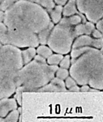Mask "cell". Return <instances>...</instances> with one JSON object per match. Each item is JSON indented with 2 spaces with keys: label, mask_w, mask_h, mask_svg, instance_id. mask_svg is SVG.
Wrapping results in <instances>:
<instances>
[{
  "label": "cell",
  "mask_w": 103,
  "mask_h": 122,
  "mask_svg": "<svg viewBox=\"0 0 103 122\" xmlns=\"http://www.w3.org/2000/svg\"><path fill=\"white\" fill-rule=\"evenodd\" d=\"M63 8V17H68L76 14L82 15L78 11L76 0H68Z\"/></svg>",
  "instance_id": "obj_11"
},
{
  "label": "cell",
  "mask_w": 103,
  "mask_h": 122,
  "mask_svg": "<svg viewBox=\"0 0 103 122\" xmlns=\"http://www.w3.org/2000/svg\"><path fill=\"white\" fill-rule=\"evenodd\" d=\"M91 35L92 37L94 39L103 38V33L98 30L96 28L93 30Z\"/></svg>",
  "instance_id": "obj_27"
},
{
  "label": "cell",
  "mask_w": 103,
  "mask_h": 122,
  "mask_svg": "<svg viewBox=\"0 0 103 122\" xmlns=\"http://www.w3.org/2000/svg\"><path fill=\"white\" fill-rule=\"evenodd\" d=\"M46 58L44 57H43L42 56L39 55H36L34 57V60H35L37 62L42 63H46Z\"/></svg>",
  "instance_id": "obj_29"
},
{
  "label": "cell",
  "mask_w": 103,
  "mask_h": 122,
  "mask_svg": "<svg viewBox=\"0 0 103 122\" xmlns=\"http://www.w3.org/2000/svg\"><path fill=\"white\" fill-rule=\"evenodd\" d=\"M23 65L19 48L0 43V99L10 97L15 91L17 75Z\"/></svg>",
  "instance_id": "obj_3"
},
{
  "label": "cell",
  "mask_w": 103,
  "mask_h": 122,
  "mask_svg": "<svg viewBox=\"0 0 103 122\" xmlns=\"http://www.w3.org/2000/svg\"><path fill=\"white\" fill-rule=\"evenodd\" d=\"M55 73L57 77L63 80H65L69 75L67 69L62 68H58Z\"/></svg>",
  "instance_id": "obj_23"
},
{
  "label": "cell",
  "mask_w": 103,
  "mask_h": 122,
  "mask_svg": "<svg viewBox=\"0 0 103 122\" xmlns=\"http://www.w3.org/2000/svg\"><path fill=\"white\" fill-rule=\"evenodd\" d=\"M93 39L91 36L88 35L77 36L74 39L71 49L86 47H92Z\"/></svg>",
  "instance_id": "obj_10"
},
{
  "label": "cell",
  "mask_w": 103,
  "mask_h": 122,
  "mask_svg": "<svg viewBox=\"0 0 103 122\" xmlns=\"http://www.w3.org/2000/svg\"><path fill=\"white\" fill-rule=\"evenodd\" d=\"M63 57V55L61 54H52L47 58L46 63L49 65L57 66L60 63Z\"/></svg>",
  "instance_id": "obj_18"
},
{
  "label": "cell",
  "mask_w": 103,
  "mask_h": 122,
  "mask_svg": "<svg viewBox=\"0 0 103 122\" xmlns=\"http://www.w3.org/2000/svg\"><path fill=\"white\" fill-rule=\"evenodd\" d=\"M69 89L70 91L72 92H79L80 91V88L77 85L73 86Z\"/></svg>",
  "instance_id": "obj_31"
},
{
  "label": "cell",
  "mask_w": 103,
  "mask_h": 122,
  "mask_svg": "<svg viewBox=\"0 0 103 122\" xmlns=\"http://www.w3.org/2000/svg\"><path fill=\"white\" fill-rule=\"evenodd\" d=\"M95 28L98 30L103 33V18L98 20L95 23Z\"/></svg>",
  "instance_id": "obj_28"
},
{
  "label": "cell",
  "mask_w": 103,
  "mask_h": 122,
  "mask_svg": "<svg viewBox=\"0 0 103 122\" xmlns=\"http://www.w3.org/2000/svg\"><path fill=\"white\" fill-rule=\"evenodd\" d=\"M36 91L39 92L67 91L64 81L57 77H54L50 81L49 83L47 84Z\"/></svg>",
  "instance_id": "obj_7"
},
{
  "label": "cell",
  "mask_w": 103,
  "mask_h": 122,
  "mask_svg": "<svg viewBox=\"0 0 103 122\" xmlns=\"http://www.w3.org/2000/svg\"><path fill=\"white\" fill-rule=\"evenodd\" d=\"M90 88L89 86L87 85H83L80 89V91L82 92H87L89 91Z\"/></svg>",
  "instance_id": "obj_32"
},
{
  "label": "cell",
  "mask_w": 103,
  "mask_h": 122,
  "mask_svg": "<svg viewBox=\"0 0 103 122\" xmlns=\"http://www.w3.org/2000/svg\"><path fill=\"white\" fill-rule=\"evenodd\" d=\"M75 38L73 27L69 24L66 17H63L53 27L47 45L55 53L66 55L70 52Z\"/></svg>",
  "instance_id": "obj_5"
},
{
  "label": "cell",
  "mask_w": 103,
  "mask_h": 122,
  "mask_svg": "<svg viewBox=\"0 0 103 122\" xmlns=\"http://www.w3.org/2000/svg\"><path fill=\"white\" fill-rule=\"evenodd\" d=\"M17 108L16 101L14 99L4 98L0 100V117H5L10 111Z\"/></svg>",
  "instance_id": "obj_9"
},
{
  "label": "cell",
  "mask_w": 103,
  "mask_h": 122,
  "mask_svg": "<svg viewBox=\"0 0 103 122\" xmlns=\"http://www.w3.org/2000/svg\"><path fill=\"white\" fill-rule=\"evenodd\" d=\"M8 28L4 22H0V43L2 45H8Z\"/></svg>",
  "instance_id": "obj_16"
},
{
  "label": "cell",
  "mask_w": 103,
  "mask_h": 122,
  "mask_svg": "<svg viewBox=\"0 0 103 122\" xmlns=\"http://www.w3.org/2000/svg\"><path fill=\"white\" fill-rule=\"evenodd\" d=\"M0 122H4V119L0 117Z\"/></svg>",
  "instance_id": "obj_34"
},
{
  "label": "cell",
  "mask_w": 103,
  "mask_h": 122,
  "mask_svg": "<svg viewBox=\"0 0 103 122\" xmlns=\"http://www.w3.org/2000/svg\"><path fill=\"white\" fill-rule=\"evenodd\" d=\"M39 0H35V3H38V1H39Z\"/></svg>",
  "instance_id": "obj_36"
},
{
  "label": "cell",
  "mask_w": 103,
  "mask_h": 122,
  "mask_svg": "<svg viewBox=\"0 0 103 122\" xmlns=\"http://www.w3.org/2000/svg\"><path fill=\"white\" fill-rule=\"evenodd\" d=\"M16 90V94L15 96V98L16 99L19 105L21 106L22 100V92L24 91L23 88L22 86L17 87Z\"/></svg>",
  "instance_id": "obj_24"
},
{
  "label": "cell",
  "mask_w": 103,
  "mask_h": 122,
  "mask_svg": "<svg viewBox=\"0 0 103 122\" xmlns=\"http://www.w3.org/2000/svg\"><path fill=\"white\" fill-rule=\"evenodd\" d=\"M36 50L35 48L28 47L27 49L22 51V56L23 64L26 65L32 61L36 55Z\"/></svg>",
  "instance_id": "obj_14"
},
{
  "label": "cell",
  "mask_w": 103,
  "mask_h": 122,
  "mask_svg": "<svg viewBox=\"0 0 103 122\" xmlns=\"http://www.w3.org/2000/svg\"><path fill=\"white\" fill-rule=\"evenodd\" d=\"M103 38L93 39L92 47L96 49L101 50L103 49Z\"/></svg>",
  "instance_id": "obj_25"
},
{
  "label": "cell",
  "mask_w": 103,
  "mask_h": 122,
  "mask_svg": "<svg viewBox=\"0 0 103 122\" xmlns=\"http://www.w3.org/2000/svg\"><path fill=\"white\" fill-rule=\"evenodd\" d=\"M77 83L75 80L72 78L71 77H68L66 79L65 81V87L69 89L73 86L77 85Z\"/></svg>",
  "instance_id": "obj_26"
},
{
  "label": "cell",
  "mask_w": 103,
  "mask_h": 122,
  "mask_svg": "<svg viewBox=\"0 0 103 122\" xmlns=\"http://www.w3.org/2000/svg\"><path fill=\"white\" fill-rule=\"evenodd\" d=\"M19 112L14 110L11 112L6 119H4V122H17L19 116Z\"/></svg>",
  "instance_id": "obj_21"
},
{
  "label": "cell",
  "mask_w": 103,
  "mask_h": 122,
  "mask_svg": "<svg viewBox=\"0 0 103 122\" xmlns=\"http://www.w3.org/2000/svg\"><path fill=\"white\" fill-rule=\"evenodd\" d=\"M25 0L27 1H30V2H35V0Z\"/></svg>",
  "instance_id": "obj_35"
},
{
  "label": "cell",
  "mask_w": 103,
  "mask_h": 122,
  "mask_svg": "<svg viewBox=\"0 0 103 122\" xmlns=\"http://www.w3.org/2000/svg\"><path fill=\"white\" fill-rule=\"evenodd\" d=\"M3 0H0V3H1Z\"/></svg>",
  "instance_id": "obj_37"
},
{
  "label": "cell",
  "mask_w": 103,
  "mask_h": 122,
  "mask_svg": "<svg viewBox=\"0 0 103 122\" xmlns=\"http://www.w3.org/2000/svg\"><path fill=\"white\" fill-rule=\"evenodd\" d=\"M57 66L40 63L33 60L19 70L15 79L16 87L24 91H36L48 83L54 77Z\"/></svg>",
  "instance_id": "obj_4"
},
{
  "label": "cell",
  "mask_w": 103,
  "mask_h": 122,
  "mask_svg": "<svg viewBox=\"0 0 103 122\" xmlns=\"http://www.w3.org/2000/svg\"><path fill=\"white\" fill-rule=\"evenodd\" d=\"M18 0H3L0 3V10L6 11Z\"/></svg>",
  "instance_id": "obj_22"
},
{
  "label": "cell",
  "mask_w": 103,
  "mask_h": 122,
  "mask_svg": "<svg viewBox=\"0 0 103 122\" xmlns=\"http://www.w3.org/2000/svg\"><path fill=\"white\" fill-rule=\"evenodd\" d=\"M54 25L51 22L48 26L38 33L37 35L39 44L41 45H47L49 37Z\"/></svg>",
  "instance_id": "obj_13"
},
{
  "label": "cell",
  "mask_w": 103,
  "mask_h": 122,
  "mask_svg": "<svg viewBox=\"0 0 103 122\" xmlns=\"http://www.w3.org/2000/svg\"><path fill=\"white\" fill-rule=\"evenodd\" d=\"M37 4L48 13L54 8L56 5L53 0H39Z\"/></svg>",
  "instance_id": "obj_19"
},
{
  "label": "cell",
  "mask_w": 103,
  "mask_h": 122,
  "mask_svg": "<svg viewBox=\"0 0 103 122\" xmlns=\"http://www.w3.org/2000/svg\"><path fill=\"white\" fill-rule=\"evenodd\" d=\"M63 6L56 5L54 8L49 13L51 22L54 25L58 24L63 16Z\"/></svg>",
  "instance_id": "obj_12"
},
{
  "label": "cell",
  "mask_w": 103,
  "mask_h": 122,
  "mask_svg": "<svg viewBox=\"0 0 103 122\" xmlns=\"http://www.w3.org/2000/svg\"><path fill=\"white\" fill-rule=\"evenodd\" d=\"M70 74L80 85L89 84L95 89H103V51L91 48L71 60Z\"/></svg>",
  "instance_id": "obj_2"
},
{
  "label": "cell",
  "mask_w": 103,
  "mask_h": 122,
  "mask_svg": "<svg viewBox=\"0 0 103 122\" xmlns=\"http://www.w3.org/2000/svg\"><path fill=\"white\" fill-rule=\"evenodd\" d=\"M66 17L69 24L73 27L75 26L82 22H86L87 21L84 15H83L76 14Z\"/></svg>",
  "instance_id": "obj_15"
},
{
  "label": "cell",
  "mask_w": 103,
  "mask_h": 122,
  "mask_svg": "<svg viewBox=\"0 0 103 122\" xmlns=\"http://www.w3.org/2000/svg\"><path fill=\"white\" fill-rule=\"evenodd\" d=\"M95 28V24L87 21L86 22H82L74 27V34L75 38L82 35L91 36Z\"/></svg>",
  "instance_id": "obj_8"
},
{
  "label": "cell",
  "mask_w": 103,
  "mask_h": 122,
  "mask_svg": "<svg viewBox=\"0 0 103 122\" xmlns=\"http://www.w3.org/2000/svg\"><path fill=\"white\" fill-rule=\"evenodd\" d=\"M36 50L37 54L42 56L46 59H47L53 54V51L48 46L46 45H41L38 46Z\"/></svg>",
  "instance_id": "obj_17"
},
{
  "label": "cell",
  "mask_w": 103,
  "mask_h": 122,
  "mask_svg": "<svg viewBox=\"0 0 103 122\" xmlns=\"http://www.w3.org/2000/svg\"><path fill=\"white\" fill-rule=\"evenodd\" d=\"M80 13L88 21L96 23L103 18V0H76Z\"/></svg>",
  "instance_id": "obj_6"
},
{
  "label": "cell",
  "mask_w": 103,
  "mask_h": 122,
  "mask_svg": "<svg viewBox=\"0 0 103 122\" xmlns=\"http://www.w3.org/2000/svg\"><path fill=\"white\" fill-rule=\"evenodd\" d=\"M56 5L63 6L66 3L68 0H53Z\"/></svg>",
  "instance_id": "obj_30"
},
{
  "label": "cell",
  "mask_w": 103,
  "mask_h": 122,
  "mask_svg": "<svg viewBox=\"0 0 103 122\" xmlns=\"http://www.w3.org/2000/svg\"><path fill=\"white\" fill-rule=\"evenodd\" d=\"M60 68L68 69L70 67L71 64V58L69 55H67L63 57L59 63Z\"/></svg>",
  "instance_id": "obj_20"
},
{
  "label": "cell",
  "mask_w": 103,
  "mask_h": 122,
  "mask_svg": "<svg viewBox=\"0 0 103 122\" xmlns=\"http://www.w3.org/2000/svg\"><path fill=\"white\" fill-rule=\"evenodd\" d=\"M4 22L10 30L37 35L51 22L48 13L35 2L18 0L5 11Z\"/></svg>",
  "instance_id": "obj_1"
},
{
  "label": "cell",
  "mask_w": 103,
  "mask_h": 122,
  "mask_svg": "<svg viewBox=\"0 0 103 122\" xmlns=\"http://www.w3.org/2000/svg\"><path fill=\"white\" fill-rule=\"evenodd\" d=\"M5 18V12L0 10V22H3Z\"/></svg>",
  "instance_id": "obj_33"
}]
</instances>
